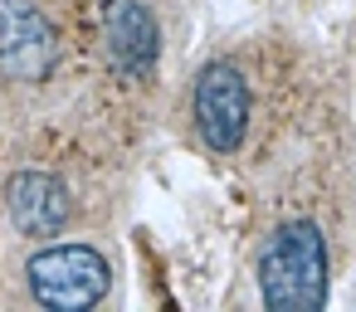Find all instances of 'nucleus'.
<instances>
[{
  "label": "nucleus",
  "mask_w": 356,
  "mask_h": 312,
  "mask_svg": "<svg viewBox=\"0 0 356 312\" xmlns=\"http://www.w3.org/2000/svg\"><path fill=\"white\" fill-rule=\"evenodd\" d=\"M259 293L278 312H317L327 302V244L312 220H288L259 254Z\"/></svg>",
  "instance_id": "1"
},
{
  "label": "nucleus",
  "mask_w": 356,
  "mask_h": 312,
  "mask_svg": "<svg viewBox=\"0 0 356 312\" xmlns=\"http://www.w3.org/2000/svg\"><path fill=\"white\" fill-rule=\"evenodd\" d=\"M30 293L54 312H83L108 297V258L88 244H54L30 258Z\"/></svg>",
  "instance_id": "2"
},
{
  "label": "nucleus",
  "mask_w": 356,
  "mask_h": 312,
  "mask_svg": "<svg viewBox=\"0 0 356 312\" xmlns=\"http://www.w3.org/2000/svg\"><path fill=\"white\" fill-rule=\"evenodd\" d=\"M191 113H195L200 142L215 156H229L244 142V127H249V88H244L239 69L234 64H205L200 79H195Z\"/></svg>",
  "instance_id": "3"
},
{
  "label": "nucleus",
  "mask_w": 356,
  "mask_h": 312,
  "mask_svg": "<svg viewBox=\"0 0 356 312\" xmlns=\"http://www.w3.org/2000/svg\"><path fill=\"white\" fill-rule=\"evenodd\" d=\"M59 64V35L30 0H0V74L20 83L49 79Z\"/></svg>",
  "instance_id": "4"
},
{
  "label": "nucleus",
  "mask_w": 356,
  "mask_h": 312,
  "mask_svg": "<svg viewBox=\"0 0 356 312\" xmlns=\"http://www.w3.org/2000/svg\"><path fill=\"white\" fill-rule=\"evenodd\" d=\"M103 54L127 79L152 74V64L161 54V30L142 0H108L103 6Z\"/></svg>",
  "instance_id": "5"
},
{
  "label": "nucleus",
  "mask_w": 356,
  "mask_h": 312,
  "mask_svg": "<svg viewBox=\"0 0 356 312\" xmlns=\"http://www.w3.org/2000/svg\"><path fill=\"white\" fill-rule=\"evenodd\" d=\"M6 210H10V224L30 239H54L69 215H74V200H69V186L49 171H15L6 181Z\"/></svg>",
  "instance_id": "6"
}]
</instances>
